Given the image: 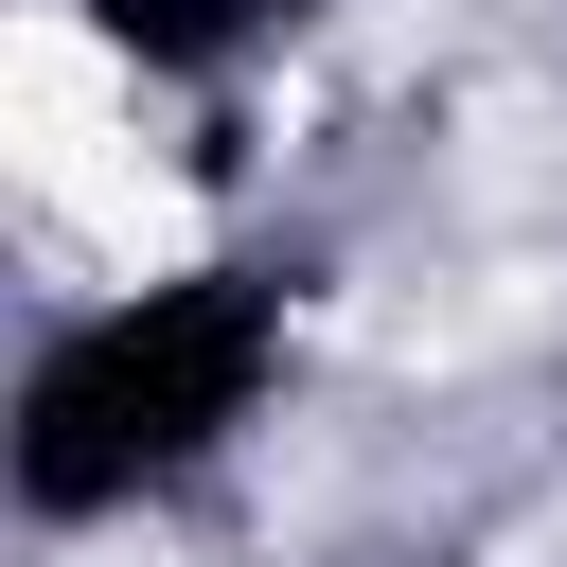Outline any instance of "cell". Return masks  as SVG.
I'll use <instances>...</instances> for the list:
<instances>
[{"label":"cell","mask_w":567,"mask_h":567,"mask_svg":"<svg viewBox=\"0 0 567 567\" xmlns=\"http://www.w3.org/2000/svg\"><path fill=\"white\" fill-rule=\"evenodd\" d=\"M301 372V266L284 248H195V266H142L106 301H71L35 354H18V408H0V496L35 532H124L159 514L177 478H213L266 390Z\"/></svg>","instance_id":"6da1fadb"},{"label":"cell","mask_w":567,"mask_h":567,"mask_svg":"<svg viewBox=\"0 0 567 567\" xmlns=\"http://www.w3.org/2000/svg\"><path fill=\"white\" fill-rule=\"evenodd\" d=\"M124 71H159V89H213V71H248L266 35H284V0H71Z\"/></svg>","instance_id":"7a4b0ae2"}]
</instances>
